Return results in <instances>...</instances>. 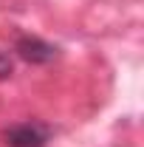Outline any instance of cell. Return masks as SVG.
Instances as JSON below:
<instances>
[{"mask_svg": "<svg viewBox=\"0 0 144 147\" xmlns=\"http://www.w3.org/2000/svg\"><path fill=\"white\" fill-rule=\"evenodd\" d=\"M9 147H45L51 142V127L42 122H17L3 130Z\"/></svg>", "mask_w": 144, "mask_h": 147, "instance_id": "cell-1", "label": "cell"}, {"mask_svg": "<svg viewBox=\"0 0 144 147\" xmlns=\"http://www.w3.org/2000/svg\"><path fill=\"white\" fill-rule=\"evenodd\" d=\"M14 51H17L20 59H26V62H31V65H45V62H51L57 57V48L51 42H45V40H40V37H31V34L17 37Z\"/></svg>", "mask_w": 144, "mask_h": 147, "instance_id": "cell-2", "label": "cell"}, {"mask_svg": "<svg viewBox=\"0 0 144 147\" xmlns=\"http://www.w3.org/2000/svg\"><path fill=\"white\" fill-rule=\"evenodd\" d=\"M14 74V62H11V57L6 54V51H0V79H9Z\"/></svg>", "mask_w": 144, "mask_h": 147, "instance_id": "cell-3", "label": "cell"}]
</instances>
